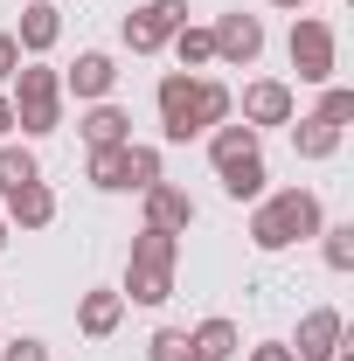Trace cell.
<instances>
[{"instance_id":"1","label":"cell","mask_w":354,"mask_h":361,"mask_svg":"<svg viewBox=\"0 0 354 361\" xmlns=\"http://www.w3.org/2000/svg\"><path fill=\"white\" fill-rule=\"evenodd\" d=\"M326 229V209H319V195L312 188H278L264 202H250V243L278 257V250H292V243H312Z\"/></svg>"},{"instance_id":"2","label":"cell","mask_w":354,"mask_h":361,"mask_svg":"<svg viewBox=\"0 0 354 361\" xmlns=\"http://www.w3.org/2000/svg\"><path fill=\"white\" fill-rule=\"evenodd\" d=\"M7 104H14V133L21 139L63 133V70H49L42 56H28V63L7 77Z\"/></svg>"},{"instance_id":"3","label":"cell","mask_w":354,"mask_h":361,"mask_svg":"<svg viewBox=\"0 0 354 361\" xmlns=\"http://www.w3.org/2000/svg\"><path fill=\"white\" fill-rule=\"evenodd\" d=\"M285 56H292L299 84H334V70H341V35H334V21H326V14H292Z\"/></svg>"},{"instance_id":"4","label":"cell","mask_w":354,"mask_h":361,"mask_svg":"<svg viewBox=\"0 0 354 361\" xmlns=\"http://www.w3.org/2000/svg\"><path fill=\"white\" fill-rule=\"evenodd\" d=\"M181 21H188V0H139L133 14H126V28H118V35H126L133 56H160V49L174 42Z\"/></svg>"},{"instance_id":"5","label":"cell","mask_w":354,"mask_h":361,"mask_svg":"<svg viewBox=\"0 0 354 361\" xmlns=\"http://www.w3.org/2000/svg\"><path fill=\"white\" fill-rule=\"evenodd\" d=\"M209 42H216V63L250 70V63L264 56V21H257V14H243V7H229V14L209 21Z\"/></svg>"},{"instance_id":"6","label":"cell","mask_w":354,"mask_h":361,"mask_svg":"<svg viewBox=\"0 0 354 361\" xmlns=\"http://www.w3.org/2000/svg\"><path fill=\"white\" fill-rule=\"evenodd\" d=\"M236 118L257 126V133L292 126V118H299V90L285 84V77H257V84H243V97H236Z\"/></svg>"},{"instance_id":"7","label":"cell","mask_w":354,"mask_h":361,"mask_svg":"<svg viewBox=\"0 0 354 361\" xmlns=\"http://www.w3.org/2000/svg\"><path fill=\"white\" fill-rule=\"evenodd\" d=\"M0 216H7V229L35 236V229H49V223H56V188H49V180H28V188H7V195H0Z\"/></svg>"},{"instance_id":"8","label":"cell","mask_w":354,"mask_h":361,"mask_svg":"<svg viewBox=\"0 0 354 361\" xmlns=\"http://www.w3.org/2000/svg\"><path fill=\"white\" fill-rule=\"evenodd\" d=\"M111 84H118V63H111V49H84V56L63 70V97H77V104L111 97Z\"/></svg>"},{"instance_id":"9","label":"cell","mask_w":354,"mask_h":361,"mask_svg":"<svg viewBox=\"0 0 354 361\" xmlns=\"http://www.w3.org/2000/svg\"><path fill=\"white\" fill-rule=\"evenodd\" d=\"M341 341H348V319L334 313V306H312L299 319V341H285V348H292V361H334Z\"/></svg>"},{"instance_id":"10","label":"cell","mask_w":354,"mask_h":361,"mask_svg":"<svg viewBox=\"0 0 354 361\" xmlns=\"http://www.w3.org/2000/svg\"><path fill=\"white\" fill-rule=\"evenodd\" d=\"M188 97H195V70H167L160 90H153V104H160V139L167 146H188Z\"/></svg>"},{"instance_id":"11","label":"cell","mask_w":354,"mask_h":361,"mask_svg":"<svg viewBox=\"0 0 354 361\" xmlns=\"http://www.w3.org/2000/svg\"><path fill=\"white\" fill-rule=\"evenodd\" d=\"M139 202H146V229H167V236H188L195 229V195L174 188V180H153Z\"/></svg>"},{"instance_id":"12","label":"cell","mask_w":354,"mask_h":361,"mask_svg":"<svg viewBox=\"0 0 354 361\" xmlns=\"http://www.w3.org/2000/svg\"><path fill=\"white\" fill-rule=\"evenodd\" d=\"M7 35L21 42V56H49V49L63 42V7H56V0H28L21 21H14Z\"/></svg>"},{"instance_id":"13","label":"cell","mask_w":354,"mask_h":361,"mask_svg":"<svg viewBox=\"0 0 354 361\" xmlns=\"http://www.w3.org/2000/svg\"><path fill=\"white\" fill-rule=\"evenodd\" d=\"M126 326V299H118V285H90L84 299H77V334L84 341H111Z\"/></svg>"},{"instance_id":"14","label":"cell","mask_w":354,"mask_h":361,"mask_svg":"<svg viewBox=\"0 0 354 361\" xmlns=\"http://www.w3.org/2000/svg\"><path fill=\"white\" fill-rule=\"evenodd\" d=\"M222 118H236V90L216 84V77H195V97H188V133L209 139Z\"/></svg>"},{"instance_id":"15","label":"cell","mask_w":354,"mask_h":361,"mask_svg":"<svg viewBox=\"0 0 354 361\" xmlns=\"http://www.w3.org/2000/svg\"><path fill=\"white\" fill-rule=\"evenodd\" d=\"M77 133H84V146H126V139H133V111L111 104V97H97V104H84Z\"/></svg>"},{"instance_id":"16","label":"cell","mask_w":354,"mask_h":361,"mask_svg":"<svg viewBox=\"0 0 354 361\" xmlns=\"http://www.w3.org/2000/svg\"><path fill=\"white\" fill-rule=\"evenodd\" d=\"M118 299H126V306H167V299H174V264H133V257H126Z\"/></svg>"},{"instance_id":"17","label":"cell","mask_w":354,"mask_h":361,"mask_svg":"<svg viewBox=\"0 0 354 361\" xmlns=\"http://www.w3.org/2000/svg\"><path fill=\"white\" fill-rule=\"evenodd\" d=\"M216 180H222V195H229V202H264L271 167H264V153H243V160H222Z\"/></svg>"},{"instance_id":"18","label":"cell","mask_w":354,"mask_h":361,"mask_svg":"<svg viewBox=\"0 0 354 361\" xmlns=\"http://www.w3.org/2000/svg\"><path fill=\"white\" fill-rule=\"evenodd\" d=\"M188 341H195V355H202V361H236V355H243V334H236V319H222V313H216V319H202Z\"/></svg>"},{"instance_id":"19","label":"cell","mask_w":354,"mask_h":361,"mask_svg":"<svg viewBox=\"0 0 354 361\" xmlns=\"http://www.w3.org/2000/svg\"><path fill=\"white\" fill-rule=\"evenodd\" d=\"M243 153H264V133L257 126H243V118H222L216 133H209V160H243Z\"/></svg>"},{"instance_id":"20","label":"cell","mask_w":354,"mask_h":361,"mask_svg":"<svg viewBox=\"0 0 354 361\" xmlns=\"http://www.w3.org/2000/svg\"><path fill=\"white\" fill-rule=\"evenodd\" d=\"M133 146V139H126ZM126 146H90L84 153V180L104 188V195H126Z\"/></svg>"},{"instance_id":"21","label":"cell","mask_w":354,"mask_h":361,"mask_svg":"<svg viewBox=\"0 0 354 361\" xmlns=\"http://www.w3.org/2000/svg\"><path fill=\"white\" fill-rule=\"evenodd\" d=\"M292 153H299V160H334V153H341V126L292 118Z\"/></svg>"},{"instance_id":"22","label":"cell","mask_w":354,"mask_h":361,"mask_svg":"<svg viewBox=\"0 0 354 361\" xmlns=\"http://www.w3.org/2000/svg\"><path fill=\"white\" fill-rule=\"evenodd\" d=\"M28 180H42L35 146H14V139H0V195H7V188H28Z\"/></svg>"},{"instance_id":"23","label":"cell","mask_w":354,"mask_h":361,"mask_svg":"<svg viewBox=\"0 0 354 361\" xmlns=\"http://www.w3.org/2000/svg\"><path fill=\"white\" fill-rule=\"evenodd\" d=\"M181 56V70H195V77H202V70H209V63H216V42H209V28H195V21H181L174 28V42H167Z\"/></svg>"},{"instance_id":"24","label":"cell","mask_w":354,"mask_h":361,"mask_svg":"<svg viewBox=\"0 0 354 361\" xmlns=\"http://www.w3.org/2000/svg\"><path fill=\"white\" fill-rule=\"evenodd\" d=\"M126 257H133V264H174V271H181V236L139 223V236H133V250H126Z\"/></svg>"},{"instance_id":"25","label":"cell","mask_w":354,"mask_h":361,"mask_svg":"<svg viewBox=\"0 0 354 361\" xmlns=\"http://www.w3.org/2000/svg\"><path fill=\"white\" fill-rule=\"evenodd\" d=\"M153 180H167L160 174V146H126V195H146V188H153Z\"/></svg>"},{"instance_id":"26","label":"cell","mask_w":354,"mask_h":361,"mask_svg":"<svg viewBox=\"0 0 354 361\" xmlns=\"http://www.w3.org/2000/svg\"><path fill=\"white\" fill-rule=\"evenodd\" d=\"M146 361H202V355H195L188 326H153V341H146Z\"/></svg>"},{"instance_id":"27","label":"cell","mask_w":354,"mask_h":361,"mask_svg":"<svg viewBox=\"0 0 354 361\" xmlns=\"http://www.w3.org/2000/svg\"><path fill=\"white\" fill-rule=\"evenodd\" d=\"M319 257H326V271H354V223L319 229Z\"/></svg>"},{"instance_id":"28","label":"cell","mask_w":354,"mask_h":361,"mask_svg":"<svg viewBox=\"0 0 354 361\" xmlns=\"http://www.w3.org/2000/svg\"><path fill=\"white\" fill-rule=\"evenodd\" d=\"M312 118L348 133V118H354V90H348V84H319V111H312Z\"/></svg>"},{"instance_id":"29","label":"cell","mask_w":354,"mask_h":361,"mask_svg":"<svg viewBox=\"0 0 354 361\" xmlns=\"http://www.w3.org/2000/svg\"><path fill=\"white\" fill-rule=\"evenodd\" d=\"M0 361H49V341H35V334H14V341H0Z\"/></svg>"},{"instance_id":"30","label":"cell","mask_w":354,"mask_h":361,"mask_svg":"<svg viewBox=\"0 0 354 361\" xmlns=\"http://www.w3.org/2000/svg\"><path fill=\"white\" fill-rule=\"evenodd\" d=\"M21 63H28V56H21V42H14V35H7V28H0V84H7V77H14V70H21Z\"/></svg>"},{"instance_id":"31","label":"cell","mask_w":354,"mask_h":361,"mask_svg":"<svg viewBox=\"0 0 354 361\" xmlns=\"http://www.w3.org/2000/svg\"><path fill=\"white\" fill-rule=\"evenodd\" d=\"M243 361H292L285 341H257V348H243Z\"/></svg>"},{"instance_id":"32","label":"cell","mask_w":354,"mask_h":361,"mask_svg":"<svg viewBox=\"0 0 354 361\" xmlns=\"http://www.w3.org/2000/svg\"><path fill=\"white\" fill-rule=\"evenodd\" d=\"M0 139H14V104H7V90H0Z\"/></svg>"},{"instance_id":"33","label":"cell","mask_w":354,"mask_h":361,"mask_svg":"<svg viewBox=\"0 0 354 361\" xmlns=\"http://www.w3.org/2000/svg\"><path fill=\"white\" fill-rule=\"evenodd\" d=\"M271 7H278V14H306L312 0H271Z\"/></svg>"},{"instance_id":"34","label":"cell","mask_w":354,"mask_h":361,"mask_svg":"<svg viewBox=\"0 0 354 361\" xmlns=\"http://www.w3.org/2000/svg\"><path fill=\"white\" fill-rule=\"evenodd\" d=\"M7 243H14V229H7V216H0V250H7Z\"/></svg>"},{"instance_id":"35","label":"cell","mask_w":354,"mask_h":361,"mask_svg":"<svg viewBox=\"0 0 354 361\" xmlns=\"http://www.w3.org/2000/svg\"><path fill=\"white\" fill-rule=\"evenodd\" d=\"M0 341H7V334H0Z\"/></svg>"},{"instance_id":"36","label":"cell","mask_w":354,"mask_h":361,"mask_svg":"<svg viewBox=\"0 0 354 361\" xmlns=\"http://www.w3.org/2000/svg\"><path fill=\"white\" fill-rule=\"evenodd\" d=\"M56 7H63V0H56Z\"/></svg>"}]
</instances>
